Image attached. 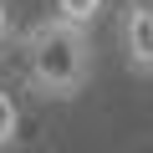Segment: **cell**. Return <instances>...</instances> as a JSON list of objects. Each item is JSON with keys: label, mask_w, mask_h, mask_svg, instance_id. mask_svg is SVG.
<instances>
[{"label": "cell", "mask_w": 153, "mask_h": 153, "mask_svg": "<svg viewBox=\"0 0 153 153\" xmlns=\"http://www.w3.org/2000/svg\"><path fill=\"white\" fill-rule=\"evenodd\" d=\"M21 56H26V82L41 97L66 102L92 82V26L46 16V21H36L26 31Z\"/></svg>", "instance_id": "cell-1"}, {"label": "cell", "mask_w": 153, "mask_h": 153, "mask_svg": "<svg viewBox=\"0 0 153 153\" xmlns=\"http://www.w3.org/2000/svg\"><path fill=\"white\" fill-rule=\"evenodd\" d=\"M117 41L133 76H153V0H123L117 10Z\"/></svg>", "instance_id": "cell-2"}, {"label": "cell", "mask_w": 153, "mask_h": 153, "mask_svg": "<svg viewBox=\"0 0 153 153\" xmlns=\"http://www.w3.org/2000/svg\"><path fill=\"white\" fill-rule=\"evenodd\" d=\"M5 36H10V5L0 0V46H5Z\"/></svg>", "instance_id": "cell-5"}, {"label": "cell", "mask_w": 153, "mask_h": 153, "mask_svg": "<svg viewBox=\"0 0 153 153\" xmlns=\"http://www.w3.org/2000/svg\"><path fill=\"white\" fill-rule=\"evenodd\" d=\"M16 133H21V107H16V97L5 87H0V153L16 143Z\"/></svg>", "instance_id": "cell-4"}, {"label": "cell", "mask_w": 153, "mask_h": 153, "mask_svg": "<svg viewBox=\"0 0 153 153\" xmlns=\"http://www.w3.org/2000/svg\"><path fill=\"white\" fill-rule=\"evenodd\" d=\"M51 5H56V16H61V21L92 26V21L102 16V5H107V0H51Z\"/></svg>", "instance_id": "cell-3"}]
</instances>
